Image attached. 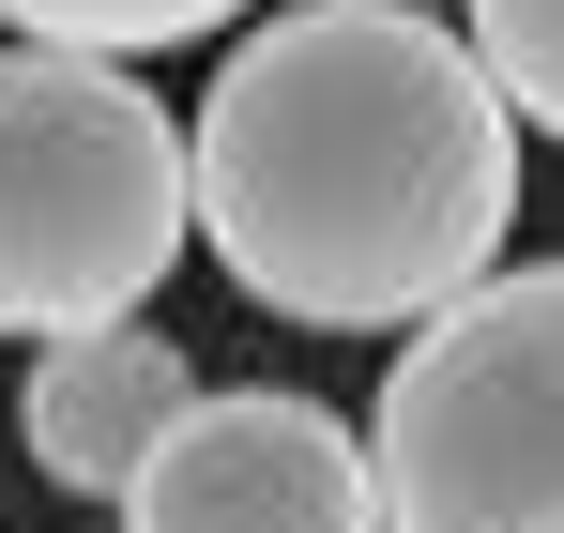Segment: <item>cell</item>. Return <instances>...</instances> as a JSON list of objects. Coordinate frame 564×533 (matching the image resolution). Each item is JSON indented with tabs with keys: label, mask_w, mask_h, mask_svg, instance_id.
<instances>
[{
	"label": "cell",
	"mask_w": 564,
	"mask_h": 533,
	"mask_svg": "<svg viewBox=\"0 0 564 533\" xmlns=\"http://www.w3.org/2000/svg\"><path fill=\"white\" fill-rule=\"evenodd\" d=\"M122 533H381V472L367 427L290 396V381H198L169 412V443L138 457Z\"/></svg>",
	"instance_id": "cell-4"
},
{
	"label": "cell",
	"mask_w": 564,
	"mask_h": 533,
	"mask_svg": "<svg viewBox=\"0 0 564 533\" xmlns=\"http://www.w3.org/2000/svg\"><path fill=\"white\" fill-rule=\"evenodd\" d=\"M473 62H488V91L534 122V138H564V0H458Z\"/></svg>",
	"instance_id": "cell-7"
},
{
	"label": "cell",
	"mask_w": 564,
	"mask_h": 533,
	"mask_svg": "<svg viewBox=\"0 0 564 533\" xmlns=\"http://www.w3.org/2000/svg\"><path fill=\"white\" fill-rule=\"evenodd\" d=\"M381 533H564V260H488L367 412Z\"/></svg>",
	"instance_id": "cell-3"
},
{
	"label": "cell",
	"mask_w": 564,
	"mask_h": 533,
	"mask_svg": "<svg viewBox=\"0 0 564 533\" xmlns=\"http://www.w3.org/2000/svg\"><path fill=\"white\" fill-rule=\"evenodd\" d=\"M214 31H245V0H0V46H62V62H138Z\"/></svg>",
	"instance_id": "cell-6"
},
{
	"label": "cell",
	"mask_w": 564,
	"mask_h": 533,
	"mask_svg": "<svg viewBox=\"0 0 564 533\" xmlns=\"http://www.w3.org/2000/svg\"><path fill=\"white\" fill-rule=\"evenodd\" d=\"M184 396H198V366H184L169 320H93V336H46V351H31L15 443H31V472H46L62 503H122Z\"/></svg>",
	"instance_id": "cell-5"
},
{
	"label": "cell",
	"mask_w": 564,
	"mask_h": 533,
	"mask_svg": "<svg viewBox=\"0 0 564 533\" xmlns=\"http://www.w3.org/2000/svg\"><path fill=\"white\" fill-rule=\"evenodd\" d=\"M198 244L184 214V122L138 62H62L0 46V336H93L138 320L169 260Z\"/></svg>",
	"instance_id": "cell-2"
},
{
	"label": "cell",
	"mask_w": 564,
	"mask_h": 533,
	"mask_svg": "<svg viewBox=\"0 0 564 533\" xmlns=\"http://www.w3.org/2000/svg\"><path fill=\"white\" fill-rule=\"evenodd\" d=\"M184 214L260 320L412 336L519 229V107L427 0H290L198 91Z\"/></svg>",
	"instance_id": "cell-1"
}]
</instances>
